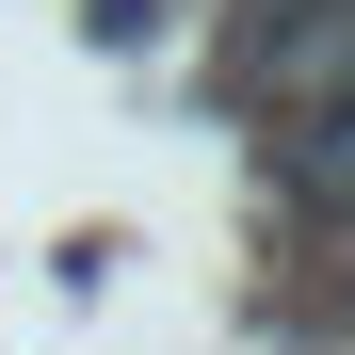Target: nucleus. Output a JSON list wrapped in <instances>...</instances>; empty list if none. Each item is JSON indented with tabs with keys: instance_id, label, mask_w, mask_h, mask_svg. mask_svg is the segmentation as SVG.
Returning a JSON list of instances; mask_svg holds the SVG:
<instances>
[{
	"instance_id": "1",
	"label": "nucleus",
	"mask_w": 355,
	"mask_h": 355,
	"mask_svg": "<svg viewBox=\"0 0 355 355\" xmlns=\"http://www.w3.org/2000/svg\"><path fill=\"white\" fill-rule=\"evenodd\" d=\"M323 49H355V0H226V65L243 81H307Z\"/></svg>"
},
{
	"instance_id": "2",
	"label": "nucleus",
	"mask_w": 355,
	"mask_h": 355,
	"mask_svg": "<svg viewBox=\"0 0 355 355\" xmlns=\"http://www.w3.org/2000/svg\"><path fill=\"white\" fill-rule=\"evenodd\" d=\"M307 130H355V49H323V65H307Z\"/></svg>"
}]
</instances>
